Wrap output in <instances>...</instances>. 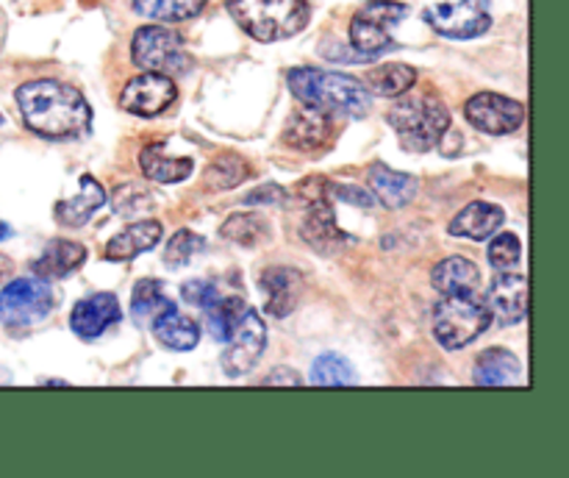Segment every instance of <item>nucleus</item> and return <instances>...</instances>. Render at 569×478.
Returning a JSON list of instances; mask_svg holds the SVG:
<instances>
[{"label":"nucleus","instance_id":"obj_1","mask_svg":"<svg viewBox=\"0 0 569 478\" xmlns=\"http://www.w3.org/2000/svg\"><path fill=\"white\" fill-rule=\"evenodd\" d=\"M17 106L33 133L44 139H76L89 131L92 109L81 89L59 78H37L17 89Z\"/></svg>","mask_w":569,"mask_h":478},{"label":"nucleus","instance_id":"obj_2","mask_svg":"<svg viewBox=\"0 0 569 478\" xmlns=\"http://www.w3.org/2000/svg\"><path fill=\"white\" fill-rule=\"evenodd\" d=\"M289 92L309 109L333 117H365L370 114V89L365 81L345 72L317 70V67H295L287 72Z\"/></svg>","mask_w":569,"mask_h":478},{"label":"nucleus","instance_id":"obj_3","mask_svg":"<svg viewBox=\"0 0 569 478\" xmlns=\"http://www.w3.org/2000/svg\"><path fill=\"white\" fill-rule=\"evenodd\" d=\"M228 14L248 37L281 42L309 26V0H226Z\"/></svg>","mask_w":569,"mask_h":478},{"label":"nucleus","instance_id":"obj_4","mask_svg":"<svg viewBox=\"0 0 569 478\" xmlns=\"http://www.w3.org/2000/svg\"><path fill=\"white\" fill-rule=\"evenodd\" d=\"M389 126L398 133L400 145L411 153H428L442 142L450 128L448 106L431 94L420 98H403L389 109Z\"/></svg>","mask_w":569,"mask_h":478},{"label":"nucleus","instance_id":"obj_5","mask_svg":"<svg viewBox=\"0 0 569 478\" xmlns=\"http://www.w3.org/2000/svg\"><path fill=\"white\" fill-rule=\"evenodd\" d=\"M492 322V311L481 298L442 295L433 306V337L445 350H459L476 342Z\"/></svg>","mask_w":569,"mask_h":478},{"label":"nucleus","instance_id":"obj_6","mask_svg":"<svg viewBox=\"0 0 569 478\" xmlns=\"http://www.w3.org/2000/svg\"><path fill=\"white\" fill-rule=\"evenodd\" d=\"M133 64L144 72L181 76L189 70V56L183 50L181 33L164 26H142L131 39Z\"/></svg>","mask_w":569,"mask_h":478},{"label":"nucleus","instance_id":"obj_7","mask_svg":"<svg viewBox=\"0 0 569 478\" xmlns=\"http://www.w3.org/2000/svg\"><path fill=\"white\" fill-rule=\"evenodd\" d=\"M56 292L44 278H14L0 292V326L28 328L53 311Z\"/></svg>","mask_w":569,"mask_h":478},{"label":"nucleus","instance_id":"obj_8","mask_svg":"<svg viewBox=\"0 0 569 478\" xmlns=\"http://www.w3.org/2000/svg\"><path fill=\"white\" fill-rule=\"evenodd\" d=\"M406 14H409V9L398 0H370L350 20V44L370 59L378 53H387L395 48L392 28Z\"/></svg>","mask_w":569,"mask_h":478},{"label":"nucleus","instance_id":"obj_9","mask_svg":"<svg viewBox=\"0 0 569 478\" xmlns=\"http://www.w3.org/2000/svg\"><path fill=\"white\" fill-rule=\"evenodd\" d=\"M228 348L222 350V372L228 378H242L259 365V359L264 356L267 348V326L253 309H244V315L239 317L237 328L231 331V337L226 339Z\"/></svg>","mask_w":569,"mask_h":478},{"label":"nucleus","instance_id":"obj_10","mask_svg":"<svg viewBox=\"0 0 569 478\" xmlns=\"http://www.w3.org/2000/svg\"><path fill=\"white\" fill-rule=\"evenodd\" d=\"M426 22L448 39H476L489 31V0H453L426 9Z\"/></svg>","mask_w":569,"mask_h":478},{"label":"nucleus","instance_id":"obj_11","mask_svg":"<svg viewBox=\"0 0 569 478\" xmlns=\"http://www.w3.org/2000/svg\"><path fill=\"white\" fill-rule=\"evenodd\" d=\"M317 192L303 189L309 198V211H306L303 222H300V237L317 250V253H337L339 248L350 242L348 233L337 226V215H333V203L326 192V178H315Z\"/></svg>","mask_w":569,"mask_h":478},{"label":"nucleus","instance_id":"obj_12","mask_svg":"<svg viewBox=\"0 0 569 478\" xmlns=\"http://www.w3.org/2000/svg\"><path fill=\"white\" fill-rule=\"evenodd\" d=\"M465 114L478 131L506 137V133L520 131L526 122V106L515 98H506L498 92H478L467 100Z\"/></svg>","mask_w":569,"mask_h":478},{"label":"nucleus","instance_id":"obj_13","mask_svg":"<svg viewBox=\"0 0 569 478\" xmlns=\"http://www.w3.org/2000/svg\"><path fill=\"white\" fill-rule=\"evenodd\" d=\"M178 98L176 81L161 72H142L131 78L120 92V106L137 117H156L170 109Z\"/></svg>","mask_w":569,"mask_h":478},{"label":"nucleus","instance_id":"obj_14","mask_svg":"<svg viewBox=\"0 0 569 478\" xmlns=\"http://www.w3.org/2000/svg\"><path fill=\"white\" fill-rule=\"evenodd\" d=\"M487 309L506 326H517L528 317V281L520 272H498L487 289Z\"/></svg>","mask_w":569,"mask_h":478},{"label":"nucleus","instance_id":"obj_15","mask_svg":"<svg viewBox=\"0 0 569 478\" xmlns=\"http://www.w3.org/2000/svg\"><path fill=\"white\" fill-rule=\"evenodd\" d=\"M120 317H122V309H120V300H117L114 295L94 292L72 306L70 328L81 339H98L100 333L109 331L114 322H120Z\"/></svg>","mask_w":569,"mask_h":478},{"label":"nucleus","instance_id":"obj_16","mask_svg":"<svg viewBox=\"0 0 569 478\" xmlns=\"http://www.w3.org/2000/svg\"><path fill=\"white\" fill-rule=\"evenodd\" d=\"M481 267L465 256L442 259L431 272V283L439 295H467L481 298Z\"/></svg>","mask_w":569,"mask_h":478},{"label":"nucleus","instance_id":"obj_17","mask_svg":"<svg viewBox=\"0 0 569 478\" xmlns=\"http://www.w3.org/2000/svg\"><path fill=\"white\" fill-rule=\"evenodd\" d=\"M161 233H164V228H161L159 220L131 222V226H126L109 239L103 256L109 261H131L142 256L144 250H153L161 242Z\"/></svg>","mask_w":569,"mask_h":478},{"label":"nucleus","instance_id":"obj_18","mask_svg":"<svg viewBox=\"0 0 569 478\" xmlns=\"http://www.w3.org/2000/svg\"><path fill=\"white\" fill-rule=\"evenodd\" d=\"M506 222V211L500 206L487 203V200H476V203L465 206L459 215L450 220L448 231L453 237H465V239H476V242H483L492 233H498Z\"/></svg>","mask_w":569,"mask_h":478},{"label":"nucleus","instance_id":"obj_19","mask_svg":"<svg viewBox=\"0 0 569 478\" xmlns=\"http://www.w3.org/2000/svg\"><path fill=\"white\" fill-rule=\"evenodd\" d=\"M259 287L267 295V311L272 317H289L300 300V289H303V278L292 267H270L261 276Z\"/></svg>","mask_w":569,"mask_h":478},{"label":"nucleus","instance_id":"obj_20","mask_svg":"<svg viewBox=\"0 0 569 478\" xmlns=\"http://www.w3.org/2000/svg\"><path fill=\"white\" fill-rule=\"evenodd\" d=\"M87 261V248L72 239H53L48 248L42 250L37 261L31 265L33 276L44 278V281H56V278H67L76 272L78 267Z\"/></svg>","mask_w":569,"mask_h":478},{"label":"nucleus","instance_id":"obj_21","mask_svg":"<svg viewBox=\"0 0 569 478\" xmlns=\"http://www.w3.org/2000/svg\"><path fill=\"white\" fill-rule=\"evenodd\" d=\"M106 189L103 183L94 181L92 176H81V192L76 198H67L56 203V220L67 228L87 226L94 217V211H100L106 206Z\"/></svg>","mask_w":569,"mask_h":478},{"label":"nucleus","instance_id":"obj_22","mask_svg":"<svg viewBox=\"0 0 569 478\" xmlns=\"http://www.w3.org/2000/svg\"><path fill=\"white\" fill-rule=\"evenodd\" d=\"M328 133H331V117L303 106V109L292 111V117H289L287 128H283V142H287L289 148L311 150L326 145Z\"/></svg>","mask_w":569,"mask_h":478},{"label":"nucleus","instance_id":"obj_23","mask_svg":"<svg viewBox=\"0 0 569 478\" xmlns=\"http://www.w3.org/2000/svg\"><path fill=\"white\" fill-rule=\"evenodd\" d=\"M522 376V361L506 348H489L476 359V372L472 381L478 387H509Z\"/></svg>","mask_w":569,"mask_h":478},{"label":"nucleus","instance_id":"obj_24","mask_svg":"<svg viewBox=\"0 0 569 478\" xmlns=\"http://www.w3.org/2000/svg\"><path fill=\"white\" fill-rule=\"evenodd\" d=\"M370 187L387 209H403V206H409L417 198L420 181L415 176H409V172L389 170V167L376 165L370 170Z\"/></svg>","mask_w":569,"mask_h":478},{"label":"nucleus","instance_id":"obj_25","mask_svg":"<svg viewBox=\"0 0 569 478\" xmlns=\"http://www.w3.org/2000/svg\"><path fill=\"white\" fill-rule=\"evenodd\" d=\"M139 167H142V172L150 181L178 183L192 176L194 161L187 159V156H167L164 145L153 142L148 148H142V153H139Z\"/></svg>","mask_w":569,"mask_h":478},{"label":"nucleus","instance_id":"obj_26","mask_svg":"<svg viewBox=\"0 0 569 478\" xmlns=\"http://www.w3.org/2000/svg\"><path fill=\"white\" fill-rule=\"evenodd\" d=\"M150 331H153V337L170 350H192L198 348L200 342V326L192 317L181 315L178 306L176 309L164 311V315L150 326Z\"/></svg>","mask_w":569,"mask_h":478},{"label":"nucleus","instance_id":"obj_27","mask_svg":"<svg viewBox=\"0 0 569 478\" xmlns=\"http://www.w3.org/2000/svg\"><path fill=\"white\" fill-rule=\"evenodd\" d=\"M176 309V300L164 292V283L159 278H142L133 287L131 295V315L142 326H153L164 311Z\"/></svg>","mask_w":569,"mask_h":478},{"label":"nucleus","instance_id":"obj_28","mask_svg":"<svg viewBox=\"0 0 569 478\" xmlns=\"http://www.w3.org/2000/svg\"><path fill=\"white\" fill-rule=\"evenodd\" d=\"M417 83V70L411 64H403V61H389V64L376 67L367 76L365 87L370 89V94H378V98H400V94L409 92Z\"/></svg>","mask_w":569,"mask_h":478},{"label":"nucleus","instance_id":"obj_29","mask_svg":"<svg viewBox=\"0 0 569 478\" xmlns=\"http://www.w3.org/2000/svg\"><path fill=\"white\" fill-rule=\"evenodd\" d=\"M133 11L148 20L159 22H183L198 17L209 0H131Z\"/></svg>","mask_w":569,"mask_h":478},{"label":"nucleus","instance_id":"obj_30","mask_svg":"<svg viewBox=\"0 0 569 478\" xmlns=\"http://www.w3.org/2000/svg\"><path fill=\"white\" fill-rule=\"evenodd\" d=\"M356 381L359 378H356L353 365L339 353H322L311 365V384L315 387H348Z\"/></svg>","mask_w":569,"mask_h":478},{"label":"nucleus","instance_id":"obj_31","mask_svg":"<svg viewBox=\"0 0 569 478\" xmlns=\"http://www.w3.org/2000/svg\"><path fill=\"white\" fill-rule=\"evenodd\" d=\"M250 176V167L242 156L237 153H222L220 159L211 161L209 172H206V183L214 187L217 192H226V189L239 187L244 178Z\"/></svg>","mask_w":569,"mask_h":478},{"label":"nucleus","instance_id":"obj_32","mask_svg":"<svg viewBox=\"0 0 569 478\" xmlns=\"http://www.w3.org/2000/svg\"><path fill=\"white\" fill-rule=\"evenodd\" d=\"M248 303L242 298H220L214 306L206 309V320H209V331L217 342H226L231 331L237 328L239 317L244 315Z\"/></svg>","mask_w":569,"mask_h":478},{"label":"nucleus","instance_id":"obj_33","mask_svg":"<svg viewBox=\"0 0 569 478\" xmlns=\"http://www.w3.org/2000/svg\"><path fill=\"white\" fill-rule=\"evenodd\" d=\"M222 239L237 245H256L267 233V222L261 220L259 215H250V211H242V215H231L220 228Z\"/></svg>","mask_w":569,"mask_h":478},{"label":"nucleus","instance_id":"obj_34","mask_svg":"<svg viewBox=\"0 0 569 478\" xmlns=\"http://www.w3.org/2000/svg\"><path fill=\"white\" fill-rule=\"evenodd\" d=\"M206 248V239L200 237V233L189 231V228H181V231H176L170 237V242H167L164 248V265L167 267H183L192 261V256H198L200 250Z\"/></svg>","mask_w":569,"mask_h":478},{"label":"nucleus","instance_id":"obj_35","mask_svg":"<svg viewBox=\"0 0 569 478\" xmlns=\"http://www.w3.org/2000/svg\"><path fill=\"white\" fill-rule=\"evenodd\" d=\"M522 259V242L517 233H498L489 245V265L498 272H509L520 267Z\"/></svg>","mask_w":569,"mask_h":478},{"label":"nucleus","instance_id":"obj_36","mask_svg":"<svg viewBox=\"0 0 569 478\" xmlns=\"http://www.w3.org/2000/svg\"><path fill=\"white\" fill-rule=\"evenodd\" d=\"M181 295L183 300H189V303L200 306V309H209V306H214L217 300H220V289L214 287V281H203V278H198V281H189L181 287Z\"/></svg>","mask_w":569,"mask_h":478},{"label":"nucleus","instance_id":"obj_37","mask_svg":"<svg viewBox=\"0 0 569 478\" xmlns=\"http://www.w3.org/2000/svg\"><path fill=\"white\" fill-rule=\"evenodd\" d=\"M326 192L328 198H337V200H345V203H353V206H361V209H372V192H367V189H359V187H345V183H333V181H326Z\"/></svg>","mask_w":569,"mask_h":478},{"label":"nucleus","instance_id":"obj_38","mask_svg":"<svg viewBox=\"0 0 569 478\" xmlns=\"http://www.w3.org/2000/svg\"><path fill=\"white\" fill-rule=\"evenodd\" d=\"M287 200V192H283L281 187H276V183H267V187H261L259 192H250L248 198H244V203H283Z\"/></svg>","mask_w":569,"mask_h":478},{"label":"nucleus","instance_id":"obj_39","mask_svg":"<svg viewBox=\"0 0 569 478\" xmlns=\"http://www.w3.org/2000/svg\"><path fill=\"white\" fill-rule=\"evenodd\" d=\"M261 384H267V387H272V384H281V387H300V384H303V376H298V372L289 370V367H276L270 376H264Z\"/></svg>","mask_w":569,"mask_h":478},{"label":"nucleus","instance_id":"obj_40","mask_svg":"<svg viewBox=\"0 0 569 478\" xmlns=\"http://www.w3.org/2000/svg\"><path fill=\"white\" fill-rule=\"evenodd\" d=\"M11 272H14V261H11L9 256L0 253V283H3L6 278H11Z\"/></svg>","mask_w":569,"mask_h":478},{"label":"nucleus","instance_id":"obj_41","mask_svg":"<svg viewBox=\"0 0 569 478\" xmlns=\"http://www.w3.org/2000/svg\"><path fill=\"white\" fill-rule=\"evenodd\" d=\"M9 233H11V228L6 226V222H0V242H3V239L9 237Z\"/></svg>","mask_w":569,"mask_h":478},{"label":"nucleus","instance_id":"obj_42","mask_svg":"<svg viewBox=\"0 0 569 478\" xmlns=\"http://www.w3.org/2000/svg\"><path fill=\"white\" fill-rule=\"evenodd\" d=\"M0 122H3V117H0Z\"/></svg>","mask_w":569,"mask_h":478}]
</instances>
